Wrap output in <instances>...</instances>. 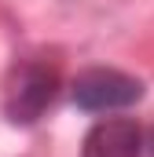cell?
Here are the masks:
<instances>
[{
    "label": "cell",
    "instance_id": "1",
    "mask_svg": "<svg viewBox=\"0 0 154 157\" xmlns=\"http://www.w3.org/2000/svg\"><path fill=\"white\" fill-rule=\"evenodd\" d=\"M55 88H59L55 70H48V66H40V62H26L22 70H15L11 80H7L4 113L15 121V124H33V121L51 106Z\"/></svg>",
    "mask_w": 154,
    "mask_h": 157
},
{
    "label": "cell",
    "instance_id": "2",
    "mask_svg": "<svg viewBox=\"0 0 154 157\" xmlns=\"http://www.w3.org/2000/svg\"><path fill=\"white\" fill-rule=\"evenodd\" d=\"M143 95V84L121 70H84L74 80V102L88 113L125 110Z\"/></svg>",
    "mask_w": 154,
    "mask_h": 157
},
{
    "label": "cell",
    "instance_id": "3",
    "mask_svg": "<svg viewBox=\"0 0 154 157\" xmlns=\"http://www.w3.org/2000/svg\"><path fill=\"white\" fill-rule=\"evenodd\" d=\"M81 157H140V128L128 117H107L88 128Z\"/></svg>",
    "mask_w": 154,
    "mask_h": 157
}]
</instances>
